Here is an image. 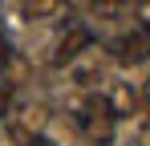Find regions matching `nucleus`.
<instances>
[{
	"label": "nucleus",
	"mask_w": 150,
	"mask_h": 146,
	"mask_svg": "<svg viewBox=\"0 0 150 146\" xmlns=\"http://www.w3.org/2000/svg\"><path fill=\"white\" fill-rule=\"evenodd\" d=\"M110 53H114V61L118 65H142V61H150V28H134V33H122L114 45H110Z\"/></svg>",
	"instance_id": "nucleus-1"
},
{
	"label": "nucleus",
	"mask_w": 150,
	"mask_h": 146,
	"mask_svg": "<svg viewBox=\"0 0 150 146\" xmlns=\"http://www.w3.org/2000/svg\"><path fill=\"white\" fill-rule=\"evenodd\" d=\"M105 106H110V114H114V122H122V118H134L138 114V106H142V94L130 85V81H110L105 85Z\"/></svg>",
	"instance_id": "nucleus-2"
},
{
	"label": "nucleus",
	"mask_w": 150,
	"mask_h": 146,
	"mask_svg": "<svg viewBox=\"0 0 150 146\" xmlns=\"http://www.w3.org/2000/svg\"><path fill=\"white\" fill-rule=\"evenodd\" d=\"M89 45H93L89 28H85V24H69V28L61 33L57 49H53V65H73V61H77V57H81Z\"/></svg>",
	"instance_id": "nucleus-3"
},
{
	"label": "nucleus",
	"mask_w": 150,
	"mask_h": 146,
	"mask_svg": "<svg viewBox=\"0 0 150 146\" xmlns=\"http://www.w3.org/2000/svg\"><path fill=\"white\" fill-rule=\"evenodd\" d=\"M65 69H69V81H73L77 89H89V85L101 81V57L93 53V49H85L73 65H65Z\"/></svg>",
	"instance_id": "nucleus-4"
},
{
	"label": "nucleus",
	"mask_w": 150,
	"mask_h": 146,
	"mask_svg": "<svg viewBox=\"0 0 150 146\" xmlns=\"http://www.w3.org/2000/svg\"><path fill=\"white\" fill-rule=\"evenodd\" d=\"M65 8H69L65 0H21V12H25V21H57Z\"/></svg>",
	"instance_id": "nucleus-5"
},
{
	"label": "nucleus",
	"mask_w": 150,
	"mask_h": 146,
	"mask_svg": "<svg viewBox=\"0 0 150 146\" xmlns=\"http://www.w3.org/2000/svg\"><path fill=\"white\" fill-rule=\"evenodd\" d=\"M93 8H98L101 16H114V12H122V8H126V0H98Z\"/></svg>",
	"instance_id": "nucleus-6"
},
{
	"label": "nucleus",
	"mask_w": 150,
	"mask_h": 146,
	"mask_svg": "<svg viewBox=\"0 0 150 146\" xmlns=\"http://www.w3.org/2000/svg\"><path fill=\"white\" fill-rule=\"evenodd\" d=\"M134 16L142 28H150V0H134Z\"/></svg>",
	"instance_id": "nucleus-7"
},
{
	"label": "nucleus",
	"mask_w": 150,
	"mask_h": 146,
	"mask_svg": "<svg viewBox=\"0 0 150 146\" xmlns=\"http://www.w3.org/2000/svg\"><path fill=\"white\" fill-rule=\"evenodd\" d=\"M134 146H150V118H146V126L138 130V138H134Z\"/></svg>",
	"instance_id": "nucleus-8"
},
{
	"label": "nucleus",
	"mask_w": 150,
	"mask_h": 146,
	"mask_svg": "<svg viewBox=\"0 0 150 146\" xmlns=\"http://www.w3.org/2000/svg\"><path fill=\"white\" fill-rule=\"evenodd\" d=\"M65 4H69V8H93L98 0H65Z\"/></svg>",
	"instance_id": "nucleus-9"
},
{
	"label": "nucleus",
	"mask_w": 150,
	"mask_h": 146,
	"mask_svg": "<svg viewBox=\"0 0 150 146\" xmlns=\"http://www.w3.org/2000/svg\"><path fill=\"white\" fill-rule=\"evenodd\" d=\"M25 146H53V142H49V138H41V134H37V138H28Z\"/></svg>",
	"instance_id": "nucleus-10"
},
{
	"label": "nucleus",
	"mask_w": 150,
	"mask_h": 146,
	"mask_svg": "<svg viewBox=\"0 0 150 146\" xmlns=\"http://www.w3.org/2000/svg\"><path fill=\"white\" fill-rule=\"evenodd\" d=\"M142 106H146V114H150V81L142 85Z\"/></svg>",
	"instance_id": "nucleus-11"
}]
</instances>
